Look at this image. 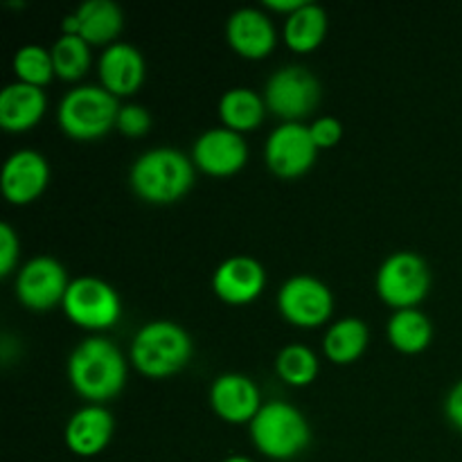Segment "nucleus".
Masks as SVG:
<instances>
[{
	"instance_id": "2eb2a0df",
	"label": "nucleus",
	"mask_w": 462,
	"mask_h": 462,
	"mask_svg": "<svg viewBox=\"0 0 462 462\" xmlns=\"http://www.w3.org/2000/svg\"><path fill=\"white\" fill-rule=\"evenodd\" d=\"M212 411L224 422L244 424L253 422L260 413V391L253 379L244 374H221L210 388Z\"/></svg>"
},
{
	"instance_id": "473e14b6",
	"label": "nucleus",
	"mask_w": 462,
	"mask_h": 462,
	"mask_svg": "<svg viewBox=\"0 0 462 462\" xmlns=\"http://www.w3.org/2000/svg\"><path fill=\"white\" fill-rule=\"evenodd\" d=\"M224 462H253L251 458H244V456H230V458H226Z\"/></svg>"
},
{
	"instance_id": "20e7f679",
	"label": "nucleus",
	"mask_w": 462,
	"mask_h": 462,
	"mask_svg": "<svg viewBox=\"0 0 462 462\" xmlns=\"http://www.w3.org/2000/svg\"><path fill=\"white\" fill-rule=\"evenodd\" d=\"M251 440L266 458L291 460L310 447L311 429L296 406L271 402L251 422Z\"/></svg>"
},
{
	"instance_id": "6ab92c4d",
	"label": "nucleus",
	"mask_w": 462,
	"mask_h": 462,
	"mask_svg": "<svg viewBox=\"0 0 462 462\" xmlns=\"http://www.w3.org/2000/svg\"><path fill=\"white\" fill-rule=\"evenodd\" d=\"M48 99L36 86L14 81L0 93V126L9 134H23L43 117Z\"/></svg>"
},
{
	"instance_id": "a211bd4d",
	"label": "nucleus",
	"mask_w": 462,
	"mask_h": 462,
	"mask_svg": "<svg viewBox=\"0 0 462 462\" xmlns=\"http://www.w3.org/2000/svg\"><path fill=\"white\" fill-rule=\"evenodd\" d=\"M102 88L116 97L134 95L144 81V59L134 45L113 43L99 59Z\"/></svg>"
},
{
	"instance_id": "bb28decb",
	"label": "nucleus",
	"mask_w": 462,
	"mask_h": 462,
	"mask_svg": "<svg viewBox=\"0 0 462 462\" xmlns=\"http://www.w3.org/2000/svg\"><path fill=\"white\" fill-rule=\"evenodd\" d=\"M14 72H16L18 81L36 86V88L50 84V79L57 75L52 52L43 50L41 45H25L14 57Z\"/></svg>"
},
{
	"instance_id": "cd10ccee",
	"label": "nucleus",
	"mask_w": 462,
	"mask_h": 462,
	"mask_svg": "<svg viewBox=\"0 0 462 462\" xmlns=\"http://www.w3.org/2000/svg\"><path fill=\"white\" fill-rule=\"evenodd\" d=\"M116 126L120 134L129 135V138H140V135L147 134L149 126H152V117H149V113L144 111L143 106L129 104V106L120 108Z\"/></svg>"
},
{
	"instance_id": "7c9ffc66",
	"label": "nucleus",
	"mask_w": 462,
	"mask_h": 462,
	"mask_svg": "<svg viewBox=\"0 0 462 462\" xmlns=\"http://www.w3.org/2000/svg\"><path fill=\"white\" fill-rule=\"evenodd\" d=\"M445 415L458 431H462V382L449 391L445 402Z\"/></svg>"
},
{
	"instance_id": "9d476101",
	"label": "nucleus",
	"mask_w": 462,
	"mask_h": 462,
	"mask_svg": "<svg viewBox=\"0 0 462 462\" xmlns=\"http://www.w3.org/2000/svg\"><path fill=\"white\" fill-rule=\"evenodd\" d=\"M319 147L314 144L310 126L300 122H284L266 140L264 158L269 170L280 179H298L316 162Z\"/></svg>"
},
{
	"instance_id": "f257e3e1",
	"label": "nucleus",
	"mask_w": 462,
	"mask_h": 462,
	"mask_svg": "<svg viewBox=\"0 0 462 462\" xmlns=\"http://www.w3.org/2000/svg\"><path fill=\"white\" fill-rule=\"evenodd\" d=\"M68 379L84 400L102 404L125 388V356L106 338H86L68 359Z\"/></svg>"
},
{
	"instance_id": "39448f33",
	"label": "nucleus",
	"mask_w": 462,
	"mask_h": 462,
	"mask_svg": "<svg viewBox=\"0 0 462 462\" xmlns=\"http://www.w3.org/2000/svg\"><path fill=\"white\" fill-rule=\"evenodd\" d=\"M116 95L99 86H81L70 90L59 106V125L70 138L95 140L116 126L120 113Z\"/></svg>"
},
{
	"instance_id": "aec40b11",
	"label": "nucleus",
	"mask_w": 462,
	"mask_h": 462,
	"mask_svg": "<svg viewBox=\"0 0 462 462\" xmlns=\"http://www.w3.org/2000/svg\"><path fill=\"white\" fill-rule=\"evenodd\" d=\"M75 16L79 21V36L88 45L111 43L125 25L120 7L111 0H88L77 9Z\"/></svg>"
},
{
	"instance_id": "9b49d317",
	"label": "nucleus",
	"mask_w": 462,
	"mask_h": 462,
	"mask_svg": "<svg viewBox=\"0 0 462 462\" xmlns=\"http://www.w3.org/2000/svg\"><path fill=\"white\" fill-rule=\"evenodd\" d=\"M68 287H70L68 275L57 260L36 257V260L27 262L18 273L16 296L27 310L48 311L63 302Z\"/></svg>"
},
{
	"instance_id": "c85d7f7f",
	"label": "nucleus",
	"mask_w": 462,
	"mask_h": 462,
	"mask_svg": "<svg viewBox=\"0 0 462 462\" xmlns=\"http://www.w3.org/2000/svg\"><path fill=\"white\" fill-rule=\"evenodd\" d=\"M311 140L319 149H332L337 147L338 140L343 138V125L337 120V117H319L314 125L310 126Z\"/></svg>"
},
{
	"instance_id": "6e6552de",
	"label": "nucleus",
	"mask_w": 462,
	"mask_h": 462,
	"mask_svg": "<svg viewBox=\"0 0 462 462\" xmlns=\"http://www.w3.org/2000/svg\"><path fill=\"white\" fill-rule=\"evenodd\" d=\"M320 99L319 79L302 66L280 68L266 81L264 102L273 116L287 122H298L314 113Z\"/></svg>"
},
{
	"instance_id": "393cba45",
	"label": "nucleus",
	"mask_w": 462,
	"mask_h": 462,
	"mask_svg": "<svg viewBox=\"0 0 462 462\" xmlns=\"http://www.w3.org/2000/svg\"><path fill=\"white\" fill-rule=\"evenodd\" d=\"M52 52L54 72L57 77L66 81H77L88 72L90 68V45L86 43L81 36H68L63 34L61 39L54 43Z\"/></svg>"
},
{
	"instance_id": "c756f323",
	"label": "nucleus",
	"mask_w": 462,
	"mask_h": 462,
	"mask_svg": "<svg viewBox=\"0 0 462 462\" xmlns=\"http://www.w3.org/2000/svg\"><path fill=\"white\" fill-rule=\"evenodd\" d=\"M18 237L9 224L0 226V275L7 278L18 262Z\"/></svg>"
},
{
	"instance_id": "b1692460",
	"label": "nucleus",
	"mask_w": 462,
	"mask_h": 462,
	"mask_svg": "<svg viewBox=\"0 0 462 462\" xmlns=\"http://www.w3.org/2000/svg\"><path fill=\"white\" fill-rule=\"evenodd\" d=\"M266 102L248 88H233L221 97L219 102V116L226 129L235 131V134H244V131H253L262 125L264 120Z\"/></svg>"
},
{
	"instance_id": "7ed1b4c3",
	"label": "nucleus",
	"mask_w": 462,
	"mask_h": 462,
	"mask_svg": "<svg viewBox=\"0 0 462 462\" xmlns=\"http://www.w3.org/2000/svg\"><path fill=\"white\" fill-rule=\"evenodd\" d=\"M192 356V341L180 325L170 320L149 323L135 334L131 343V361L152 379L171 377L188 365Z\"/></svg>"
},
{
	"instance_id": "4468645a",
	"label": "nucleus",
	"mask_w": 462,
	"mask_h": 462,
	"mask_svg": "<svg viewBox=\"0 0 462 462\" xmlns=\"http://www.w3.org/2000/svg\"><path fill=\"white\" fill-rule=\"evenodd\" d=\"M266 273L253 257L237 255L219 264L212 278V289L228 305H248L264 291Z\"/></svg>"
},
{
	"instance_id": "4be33fe9",
	"label": "nucleus",
	"mask_w": 462,
	"mask_h": 462,
	"mask_svg": "<svg viewBox=\"0 0 462 462\" xmlns=\"http://www.w3.org/2000/svg\"><path fill=\"white\" fill-rule=\"evenodd\" d=\"M433 325L420 310H400L388 323V341L404 355H420L431 346Z\"/></svg>"
},
{
	"instance_id": "f8f14e48",
	"label": "nucleus",
	"mask_w": 462,
	"mask_h": 462,
	"mask_svg": "<svg viewBox=\"0 0 462 462\" xmlns=\"http://www.w3.org/2000/svg\"><path fill=\"white\" fill-rule=\"evenodd\" d=\"M48 179L50 170L45 158L41 153L30 152V149H23V152L12 153L5 162L0 188H3L5 199L9 203L27 206L43 194Z\"/></svg>"
},
{
	"instance_id": "dca6fc26",
	"label": "nucleus",
	"mask_w": 462,
	"mask_h": 462,
	"mask_svg": "<svg viewBox=\"0 0 462 462\" xmlns=\"http://www.w3.org/2000/svg\"><path fill=\"white\" fill-rule=\"evenodd\" d=\"M113 418L99 404H90L77 411L66 427L68 449L81 458H93L102 454L113 438Z\"/></svg>"
},
{
	"instance_id": "412c9836",
	"label": "nucleus",
	"mask_w": 462,
	"mask_h": 462,
	"mask_svg": "<svg viewBox=\"0 0 462 462\" xmlns=\"http://www.w3.org/2000/svg\"><path fill=\"white\" fill-rule=\"evenodd\" d=\"M328 34V14L320 5L307 3L287 18L284 41L293 52H311L319 48Z\"/></svg>"
},
{
	"instance_id": "423d86ee",
	"label": "nucleus",
	"mask_w": 462,
	"mask_h": 462,
	"mask_svg": "<svg viewBox=\"0 0 462 462\" xmlns=\"http://www.w3.org/2000/svg\"><path fill=\"white\" fill-rule=\"evenodd\" d=\"M431 289V271L427 262L409 251L395 253L382 264L377 273V293L386 305L400 310H415Z\"/></svg>"
},
{
	"instance_id": "f03ea898",
	"label": "nucleus",
	"mask_w": 462,
	"mask_h": 462,
	"mask_svg": "<svg viewBox=\"0 0 462 462\" xmlns=\"http://www.w3.org/2000/svg\"><path fill=\"white\" fill-rule=\"evenodd\" d=\"M194 165L176 149H152L131 167V188L143 201L167 206L189 192Z\"/></svg>"
},
{
	"instance_id": "f3484780",
	"label": "nucleus",
	"mask_w": 462,
	"mask_h": 462,
	"mask_svg": "<svg viewBox=\"0 0 462 462\" xmlns=\"http://www.w3.org/2000/svg\"><path fill=\"white\" fill-rule=\"evenodd\" d=\"M230 48L244 59H264L275 48V27L269 16L257 9H239L226 27Z\"/></svg>"
},
{
	"instance_id": "0eeeda50",
	"label": "nucleus",
	"mask_w": 462,
	"mask_h": 462,
	"mask_svg": "<svg viewBox=\"0 0 462 462\" xmlns=\"http://www.w3.org/2000/svg\"><path fill=\"white\" fill-rule=\"evenodd\" d=\"M61 305L68 319L84 329H108L122 316L116 289L97 278L72 280Z\"/></svg>"
},
{
	"instance_id": "ddd939ff",
	"label": "nucleus",
	"mask_w": 462,
	"mask_h": 462,
	"mask_svg": "<svg viewBox=\"0 0 462 462\" xmlns=\"http://www.w3.org/2000/svg\"><path fill=\"white\" fill-rule=\"evenodd\" d=\"M248 149L242 134L210 129L194 144V165L210 176H233L246 165Z\"/></svg>"
},
{
	"instance_id": "a878e982",
	"label": "nucleus",
	"mask_w": 462,
	"mask_h": 462,
	"mask_svg": "<svg viewBox=\"0 0 462 462\" xmlns=\"http://www.w3.org/2000/svg\"><path fill=\"white\" fill-rule=\"evenodd\" d=\"M275 368H278L280 379L289 386H310L319 374V359L310 347L289 346L280 352Z\"/></svg>"
},
{
	"instance_id": "1a4fd4ad",
	"label": "nucleus",
	"mask_w": 462,
	"mask_h": 462,
	"mask_svg": "<svg viewBox=\"0 0 462 462\" xmlns=\"http://www.w3.org/2000/svg\"><path fill=\"white\" fill-rule=\"evenodd\" d=\"M278 307L284 320L296 328H320L332 316L334 298L320 280L296 275L287 280L278 293Z\"/></svg>"
},
{
	"instance_id": "2f4dec72",
	"label": "nucleus",
	"mask_w": 462,
	"mask_h": 462,
	"mask_svg": "<svg viewBox=\"0 0 462 462\" xmlns=\"http://www.w3.org/2000/svg\"><path fill=\"white\" fill-rule=\"evenodd\" d=\"M266 7L269 9H273V12H282V14H289V16H291V14H296L298 9L300 7H305V0H266Z\"/></svg>"
},
{
	"instance_id": "5701e85b",
	"label": "nucleus",
	"mask_w": 462,
	"mask_h": 462,
	"mask_svg": "<svg viewBox=\"0 0 462 462\" xmlns=\"http://www.w3.org/2000/svg\"><path fill=\"white\" fill-rule=\"evenodd\" d=\"M368 328L359 319H343L325 334V356L337 365L355 364L368 347Z\"/></svg>"
}]
</instances>
